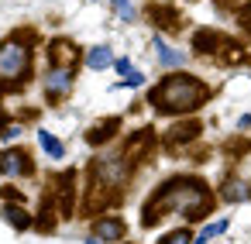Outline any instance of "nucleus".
Returning <instances> with one entry per match:
<instances>
[{"label":"nucleus","instance_id":"nucleus-1","mask_svg":"<svg viewBox=\"0 0 251 244\" xmlns=\"http://www.w3.org/2000/svg\"><path fill=\"white\" fill-rule=\"evenodd\" d=\"M210 210V193L200 179H172L165 182V189L148 203V213H145V223H155L158 217L165 213H179L186 220H203Z\"/></svg>","mask_w":251,"mask_h":244},{"label":"nucleus","instance_id":"nucleus-2","mask_svg":"<svg viewBox=\"0 0 251 244\" xmlns=\"http://www.w3.org/2000/svg\"><path fill=\"white\" fill-rule=\"evenodd\" d=\"M206 97H210V90H206L196 76L179 73V76L162 79V83L148 93V103H151L158 114H189V110L203 107Z\"/></svg>","mask_w":251,"mask_h":244},{"label":"nucleus","instance_id":"nucleus-13","mask_svg":"<svg viewBox=\"0 0 251 244\" xmlns=\"http://www.w3.org/2000/svg\"><path fill=\"white\" fill-rule=\"evenodd\" d=\"M220 59H224V62H244V59H248V49H241L237 42H224Z\"/></svg>","mask_w":251,"mask_h":244},{"label":"nucleus","instance_id":"nucleus-20","mask_svg":"<svg viewBox=\"0 0 251 244\" xmlns=\"http://www.w3.org/2000/svg\"><path fill=\"white\" fill-rule=\"evenodd\" d=\"M141 83H145V76H141V73H127L121 86H141Z\"/></svg>","mask_w":251,"mask_h":244},{"label":"nucleus","instance_id":"nucleus-5","mask_svg":"<svg viewBox=\"0 0 251 244\" xmlns=\"http://www.w3.org/2000/svg\"><path fill=\"white\" fill-rule=\"evenodd\" d=\"M93 237H97V241H110V244H117V241H124V223H121L117 217H103V220H97Z\"/></svg>","mask_w":251,"mask_h":244},{"label":"nucleus","instance_id":"nucleus-21","mask_svg":"<svg viewBox=\"0 0 251 244\" xmlns=\"http://www.w3.org/2000/svg\"><path fill=\"white\" fill-rule=\"evenodd\" d=\"M241 28H244V31L251 35V4H248V7L241 11Z\"/></svg>","mask_w":251,"mask_h":244},{"label":"nucleus","instance_id":"nucleus-12","mask_svg":"<svg viewBox=\"0 0 251 244\" xmlns=\"http://www.w3.org/2000/svg\"><path fill=\"white\" fill-rule=\"evenodd\" d=\"M38 145H42V148H45V151H49L52 158H62V155H66L62 141H59V138H52L49 131H38Z\"/></svg>","mask_w":251,"mask_h":244},{"label":"nucleus","instance_id":"nucleus-14","mask_svg":"<svg viewBox=\"0 0 251 244\" xmlns=\"http://www.w3.org/2000/svg\"><path fill=\"white\" fill-rule=\"evenodd\" d=\"M220 196L227 203H241V199H248V186L244 182H227V189H220Z\"/></svg>","mask_w":251,"mask_h":244},{"label":"nucleus","instance_id":"nucleus-8","mask_svg":"<svg viewBox=\"0 0 251 244\" xmlns=\"http://www.w3.org/2000/svg\"><path fill=\"white\" fill-rule=\"evenodd\" d=\"M49 59H52V66H76V59H79V52L69 45V42H55L52 49H49Z\"/></svg>","mask_w":251,"mask_h":244},{"label":"nucleus","instance_id":"nucleus-23","mask_svg":"<svg viewBox=\"0 0 251 244\" xmlns=\"http://www.w3.org/2000/svg\"><path fill=\"white\" fill-rule=\"evenodd\" d=\"M114 69H117L121 76H127V73H131V66H127V59H117V62H114Z\"/></svg>","mask_w":251,"mask_h":244},{"label":"nucleus","instance_id":"nucleus-11","mask_svg":"<svg viewBox=\"0 0 251 244\" xmlns=\"http://www.w3.org/2000/svg\"><path fill=\"white\" fill-rule=\"evenodd\" d=\"M200 134V124H179V127H172V134H169V145H182V141H193Z\"/></svg>","mask_w":251,"mask_h":244},{"label":"nucleus","instance_id":"nucleus-6","mask_svg":"<svg viewBox=\"0 0 251 244\" xmlns=\"http://www.w3.org/2000/svg\"><path fill=\"white\" fill-rule=\"evenodd\" d=\"M0 172H4V175H21V172H31L28 155H21V151H0Z\"/></svg>","mask_w":251,"mask_h":244},{"label":"nucleus","instance_id":"nucleus-22","mask_svg":"<svg viewBox=\"0 0 251 244\" xmlns=\"http://www.w3.org/2000/svg\"><path fill=\"white\" fill-rule=\"evenodd\" d=\"M0 134H4L7 141H14V138L21 134V127H18V124H11V127H4V131H0Z\"/></svg>","mask_w":251,"mask_h":244},{"label":"nucleus","instance_id":"nucleus-10","mask_svg":"<svg viewBox=\"0 0 251 244\" xmlns=\"http://www.w3.org/2000/svg\"><path fill=\"white\" fill-rule=\"evenodd\" d=\"M86 66H90V69H107V66H114V52H110L107 45H97V49H90Z\"/></svg>","mask_w":251,"mask_h":244},{"label":"nucleus","instance_id":"nucleus-3","mask_svg":"<svg viewBox=\"0 0 251 244\" xmlns=\"http://www.w3.org/2000/svg\"><path fill=\"white\" fill-rule=\"evenodd\" d=\"M28 66H31V52L21 38H11L0 45V83L14 86V83L28 79Z\"/></svg>","mask_w":251,"mask_h":244},{"label":"nucleus","instance_id":"nucleus-24","mask_svg":"<svg viewBox=\"0 0 251 244\" xmlns=\"http://www.w3.org/2000/svg\"><path fill=\"white\" fill-rule=\"evenodd\" d=\"M237 127H241V131H248V127H251V114H244V117L237 121Z\"/></svg>","mask_w":251,"mask_h":244},{"label":"nucleus","instance_id":"nucleus-9","mask_svg":"<svg viewBox=\"0 0 251 244\" xmlns=\"http://www.w3.org/2000/svg\"><path fill=\"white\" fill-rule=\"evenodd\" d=\"M155 52H158V66H162V69H179V66L186 62V55L176 52V49H169L162 38H155Z\"/></svg>","mask_w":251,"mask_h":244},{"label":"nucleus","instance_id":"nucleus-4","mask_svg":"<svg viewBox=\"0 0 251 244\" xmlns=\"http://www.w3.org/2000/svg\"><path fill=\"white\" fill-rule=\"evenodd\" d=\"M45 90H49L52 100L66 97V93L73 90V69H69V66H52V69H49V79H45Z\"/></svg>","mask_w":251,"mask_h":244},{"label":"nucleus","instance_id":"nucleus-17","mask_svg":"<svg viewBox=\"0 0 251 244\" xmlns=\"http://www.w3.org/2000/svg\"><path fill=\"white\" fill-rule=\"evenodd\" d=\"M227 223H230L227 217H224V220H213V223H206V227H203L200 234H203V237L210 241V237H217V234H224V230H227Z\"/></svg>","mask_w":251,"mask_h":244},{"label":"nucleus","instance_id":"nucleus-15","mask_svg":"<svg viewBox=\"0 0 251 244\" xmlns=\"http://www.w3.org/2000/svg\"><path fill=\"white\" fill-rule=\"evenodd\" d=\"M4 217H7V223H11V227H18V230H25V227L31 223V217H28L21 206H7V210H4Z\"/></svg>","mask_w":251,"mask_h":244},{"label":"nucleus","instance_id":"nucleus-7","mask_svg":"<svg viewBox=\"0 0 251 244\" xmlns=\"http://www.w3.org/2000/svg\"><path fill=\"white\" fill-rule=\"evenodd\" d=\"M224 42H227V38H220L217 31H196V35H193V49H196V52H203V55H213V52L220 55Z\"/></svg>","mask_w":251,"mask_h":244},{"label":"nucleus","instance_id":"nucleus-19","mask_svg":"<svg viewBox=\"0 0 251 244\" xmlns=\"http://www.w3.org/2000/svg\"><path fill=\"white\" fill-rule=\"evenodd\" d=\"M117 14H121V21H134V7L127 4V0H121V4H117Z\"/></svg>","mask_w":251,"mask_h":244},{"label":"nucleus","instance_id":"nucleus-16","mask_svg":"<svg viewBox=\"0 0 251 244\" xmlns=\"http://www.w3.org/2000/svg\"><path fill=\"white\" fill-rule=\"evenodd\" d=\"M114 131H117V121H107V124H100V127H97V134H90V141H93V145H100V141H103V138H110Z\"/></svg>","mask_w":251,"mask_h":244},{"label":"nucleus","instance_id":"nucleus-25","mask_svg":"<svg viewBox=\"0 0 251 244\" xmlns=\"http://www.w3.org/2000/svg\"><path fill=\"white\" fill-rule=\"evenodd\" d=\"M86 244H100V241H97V237H90V241H86Z\"/></svg>","mask_w":251,"mask_h":244},{"label":"nucleus","instance_id":"nucleus-18","mask_svg":"<svg viewBox=\"0 0 251 244\" xmlns=\"http://www.w3.org/2000/svg\"><path fill=\"white\" fill-rule=\"evenodd\" d=\"M189 241H196L189 230H172V234H165V237H162V244H189Z\"/></svg>","mask_w":251,"mask_h":244}]
</instances>
